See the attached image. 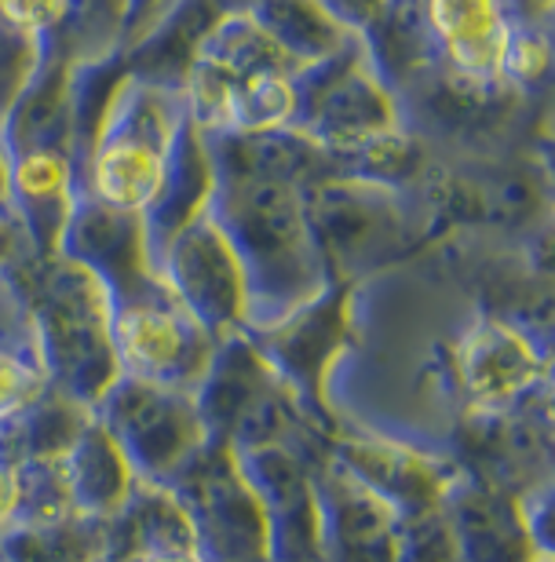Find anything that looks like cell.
I'll return each mask as SVG.
<instances>
[{"label":"cell","instance_id":"obj_24","mask_svg":"<svg viewBox=\"0 0 555 562\" xmlns=\"http://www.w3.org/2000/svg\"><path fill=\"white\" fill-rule=\"evenodd\" d=\"M44 387L48 380H44L30 318L22 311L19 292L0 271V424L44 395Z\"/></svg>","mask_w":555,"mask_h":562},{"label":"cell","instance_id":"obj_13","mask_svg":"<svg viewBox=\"0 0 555 562\" xmlns=\"http://www.w3.org/2000/svg\"><path fill=\"white\" fill-rule=\"evenodd\" d=\"M319 562H399V512L325 449L314 464Z\"/></svg>","mask_w":555,"mask_h":562},{"label":"cell","instance_id":"obj_32","mask_svg":"<svg viewBox=\"0 0 555 562\" xmlns=\"http://www.w3.org/2000/svg\"><path fill=\"white\" fill-rule=\"evenodd\" d=\"M190 4V0H129V15H124V37L121 55H135L151 44L157 33L168 30L176 15Z\"/></svg>","mask_w":555,"mask_h":562},{"label":"cell","instance_id":"obj_22","mask_svg":"<svg viewBox=\"0 0 555 562\" xmlns=\"http://www.w3.org/2000/svg\"><path fill=\"white\" fill-rule=\"evenodd\" d=\"M135 482L140 479L132 464L92 413L66 453V486H70L74 512L81 519L110 522L132 497Z\"/></svg>","mask_w":555,"mask_h":562},{"label":"cell","instance_id":"obj_7","mask_svg":"<svg viewBox=\"0 0 555 562\" xmlns=\"http://www.w3.org/2000/svg\"><path fill=\"white\" fill-rule=\"evenodd\" d=\"M168 490L184 504L201 562H275L264 497L226 442L209 438Z\"/></svg>","mask_w":555,"mask_h":562},{"label":"cell","instance_id":"obj_26","mask_svg":"<svg viewBox=\"0 0 555 562\" xmlns=\"http://www.w3.org/2000/svg\"><path fill=\"white\" fill-rule=\"evenodd\" d=\"M248 8L300 66L330 59L351 37H358V33L340 26L314 0H253Z\"/></svg>","mask_w":555,"mask_h":562},{"label":"cell","instance_id":"obj_34","mask_svg":"<svg viewBox=\"0 0 555 562\" xmlns=\"http://www.w3.org/2000/svg\"><path fill=\"white\" fill-rule=\"evenodd\" d=\"M19 508H22V486H19V457L8 446L4 424H0V537L11 526H19Z\"/></svg>","mask_w":555,"mask_h":562},{"label":"cell","instance_id":"obj_28","mask_svg":"<svg viewBox=\"0 0 555 562\" xmlns=\"http://www.w3.org/2000/svg\"><path fill=\"white\" fill-rule=\"evenodd\" d=\"M399 562H460L443 501L399 515Z\"/></svg>","mask_w":555,"mask_h":562},{"label":"cell","instance_id":"obj_4","mask_svg":"<svg viewBox=\"0 0 555 562\" xmlns=\"http://www.w3.org/2000/svg\"><path fill=\"white\" fill-rule=\"evenodd\" d=\"M195 395L209 438H220L237 453L289 446L308 457H322L330 449L333 427L319 424L303 409L297 391L281 380L248 333H237L220 344Z\"/></svg>","mask_w":555,"mask_h":562},{"label":"cell","instance_id":"obj_15","mask_svg":"<svg viewBox=\"0 0 555 562\" xmlns=\"http://www.w3.org/2000/svg\"><path fill=\"white\" fill-rule=\"evenodd\" d=\"M347 325H351V292L333 285L322 300H314L303 311L289 314L286 322L270 325V329H259V333H248L259 351H264L267 362L281 373V380L297 391L303 409L325 427H333V420L325 417L322 376H325V369H330L333 355L340 351V340H344Z\"/></svg>","mask_w":555,"mask_h":562},{"label":"cell","instance_id":"obj_11","mask_svg":"<svg viewBox=\"0 0 555 562\" xmlns=\"http://www.w3.org/2000/svg\"><path fill=\"white\" fill-rule=\"evenodd\" d=\"M154 267L173 296L220 344L248 333L245 267L209 209L165 241V249L154 256Z\"/></svg>","mask_w":555,"mask_h":562},{"label":"cell","instance_id":"obj_3","mask_svg":"<svg viewBox=\"0 0 555 562\" xmlns=\"http://www.w3.org/2000/svg\"><path fill=\"white\" fill-rule=\"evenodd\" d=\"M187 106L179 81L129 70L110 88L85 136L81 194L118 212L146 216L173 168Z\"/></svg>","mask_w":555,"mask_h":562},{"label":"cell","instance_id":"obj_5","mask_svg":"<svg viewBox=\"0 0 555 562\" xmlns=\"http://www.w3.org/2000/svg\"><path fill=\"white\" fill-rule=\"evenodd\" d=\"M399 128H406V103L384 77L366 37H351L330 59L300 70L292 132L322 146L330 172Z\"/></svg>","mask_w":555,"mask_h":562},{"label":"cell","instance_id":"obj_14","mask_svg":"<svg viewBox=\"0 0 555 562\" xmlns=\"http://www.w3.org/2000/svg\"><path fill=\"white\" fill-rule=\"evenodd\" d=\"M443 508L453 526L460 562H548L552 548L530 526V515L515 493L475 475L457 471L443 493Z\"/></svg>","mask_w":555,"mask_h":562},{"label":"cell","instance_id":"obj_27","mask_svg":"<svg viewBox=\"0 0 555 562\" xmlns=\"http://www.w3.org/2000/svg\"><path fill=\"white\" fill-rule=\"evenodd\" d=\"M124 15H129V0H70V26L55 52L85 70H99L113 55H121Z\"/></svg>","mask_w":555,"mask_h":562},{"label":"cell","instance_id":"obj_35","mask_svg":"<svg viewBox=\"0 0 555 562\" xmlns=\"http://www.w3.org/2000/svg\"><path fill=\"white\" fill-rule=\"evenodd\" d=\"M26 252H30V241H26V234H22L19 220L11 216L8 209H0V271Z\"/></svg>","mask_w":555,"mask_h":562},{"label":"cell","instance_id":"obj_37","mask_svg":"<svg viewBox=\"0 0 555 562\" xmlns=\"http://www.w3.org/2000/svg\"><path fill=\"white\" fill-rule=\"evenodd\" d=\"M388 11H391V15H413L417 0H388Z\"/></svg>","mask_w":555,"mask_h":562},{"label":"cell","instance_id":"obj_31","mask_svg":"<svg viewBox=\"0 0 555 562\" xmlns=\"http://www.w3.org/2000/svg\"><path fill=\"white\" fill-rule=\"evenodd\" d=\"M0 19L55 52V44L70 26V0H0Z\"/></svg>","mask_w":555,"mask_h":562},{"label":"cell","instance_id":"obj_9","mask_svg":"<svg viewBox=\"0 0 555 562\" xmlns=\"http://www.w3.org/2000/svg\"><path fill=\"white\" fill-rule=\"evenodd\" d=\"M92 413L118 442L135 479L157 482V486H173V479L209 442L195 391L118 376Z\"/></svg>","mask_w":555,"mask_h":562},{"label":"cell","instance_id":"obj_30","mask_svg":"<svg viewBox=\"0 0 555 562\" xmlns=\"http://www.w3.org/2000/svg\"><path fill=\"white\" fill-rule=\"evenodd\" d=\"M552 63V44H548V26L545 22L523 19L512 33L504 55V85L512 92H534L537 85H545Z\"/></svg>","mask_w":555,"mask_h":562},{"label":"cell","instance_id":"obj_17","mask_svg":"<svg viewBox=\"0 0 555 562\" xmlns=\"http://www.w3.org/2000/svg\"><path fill=\"white\" fill-rule=\"evenodd\" d=\"M330 453L358 482H366L373 493H380L399 515L439 504L460 471V464H453L443 453H428V449L369 431H333Z\"/></svg>","mask_w":555,"mask_h":562},{"label":"cell","instance_id":"obj_23","mask_svg":"<svg viewBox=\"0 0 555 562\" xmlns=\"http://www.w3.org/2000/svg\"><path fill=\"white\" fill-rule=\"evenodd\" d=\"M212 187H217V176H212V157H209L206 136H201V132L187 121L184 132H179L176 157H173V168H168V176H165L162 194H157V201L146 209V216H143L151 256L162 252L165 241L173 238L184 223H190L209 209Z\"/></svg>","mask_w":555,"mask_h":562},{"label":"cell","instance_id":"obj_8","mask_svg":"<svg viewBox=\"0 0 555 562\" xmlns=\"http://www.w3.org/2000/svg\"><path fill=\"white\" fill-rule=\"evenodd\" d=\"M113 303V355L121 376L176 391H198L220 340L195 322L157 274Z\"/></svg>","mask_w":555,"mask_h":562},{"label":"cell","instance_id":"obj_12","mask_svg":"<svg viewBox=\"0 0 555 562\" xmlns=\"http://www.w3.org/2000/svg\"><path fill=\"white\" fill-rule=\"evenodd\" d=\"M428 63L471 88H508L504 55L526 11L519 0H417Z\"/></svg>","mask_w":555,"mask_h":562},{"label":"cell","instance_id":"obj_10","mask_svg":"<svg viewBox=\"0 0 555 562\" xmlns=\"http://www.w3.org/2000/svg\"><path fill=\"white\" fill-rule=\"evenodd\" d=\"M453 380L468 420H504L548 395V351L526 325L479 311L453 347Z\"/></svg>","mask_w":555,"mask_h":562},{"label":"cell","instance_id":"obj_25","mask_svg":"<svg viewBox=\"0 0 555 562\" xmlns=\"http://www.w3.org/2000/svg\"><path fill=\"white\" fill-rule=\"evenodd\" d=\"M0 562H107V522L74 515L11 526L0 537Z\"/></svg>","mask_w":555,"mask_h":562},{"label":"cell","instance_id":"obj_2","mask_svg":"<svg viewBox=\"0 0 555 562\" xmlns=\"http://www.w3.org/2000/svg\"><path fill=\"white\" fill-rule=\"evenodd\" d=\"M4 278L30 318L48 387L77 406L96 409L121 376L107 285L63 252L19 256L4 267Z\"/></svg>","mask_w":555,"mask_h":562},{"label":"cell","instance_id":"obj_19","mask_svg":"<svg viewBox=\"0 0 555 562\" xmlns=\"http://www.w3.org/2000/svg\"><path fill=\"white\" fill-rule=\"evenodd\" d=\"M59 252L103 281L110 300L157 278L143 216L118 212L88 194H81L70 223H66Z\"/></svg>","mask_w":555,"mask_h":562},{"label":"cell","instance_id":"obj_36","mask_svg":"<svg viewBox=\"0 0 555 562\" xmlns=\"http://www.w3.org/2000/svg\"><path fill=\"white\" fill-rule=\"evenodd\" d=\"M8 165H11L8 146H4V139H0V209L11 212V205H8Z\"/></svg>","mask_w":555,"mask_h":562},{"label":"cell","instance_id":"obj_20","mask_svg":"<svg viewBox=\"0 0 555 562\" xmlns=\"http://www.w3.org/2000/svg\"><path fill=\"white\" fill-rule=\"evenodd\" d=\"M8 157V205L30 252H59L63 231L81 201V157L70 150H19Z\"/></svg>","mask_w":555,"mask_h":562},{"label":"cell","instance_id":"obj_29","mask_svg":"<svg viewBox=\"0 0 555 562\" xmlns=\"http://www.w3.org/2000/svg\"><path fill=\"white\" fill-rule=\"evenodd\" d=\"M48 55H52L48 44L0 19V121H4L11 103L26 92V85L33 77L41 74Z\"/></svg>","mask_w":555,"mask_h":562},{"label":"cell","instance_id":"obj_1","mask_svg":"<svg viewBox=\"0 0 555 562\" xmlns=\"http://www.w3.org/2000/svg\"><path fill=\"white\" fill-rule=\"evenodd\" d=\"M209 212L231 238L248 278V333L270 329L333 289L314 241L303 187L286 179L212 172Z\"/></svg>","mask_w":555,"mask_h":562},{"label":"cell","instance_id":"obj_6","mask_svg":"<svg viewBox=\"0 0 555 562\" xmlns=\"http://www.w3.org/2000/svg\"><path fill=\"white\" fill-rule=\"evenodd\" d=\"M303 205L333 285L366 274L413 241L417 209L410 187L325 176L303 187Z\"/></svg>","mask_w":555,"mask_h":562},{"label":"cell","instance_id":"obj_33","mask_svg":"<svg viewBox=\"0 0 555 562\" xmlns=\"http://www.w3.org/2000/svg\"><path fill=\"white\" fill-rule=\"evenodd\" d=\"M314 4L330 11L340 26L358 33V37H369L380 26V19L388 15V0H314Z\"/></svg>","mask_w":555,"mask_h":562},{"label":"cell","instance_id":"obj_21","mask_svg":"<svg viewBox=\"0 0 555 562\" xmlns=\"http://www.w3.org/2000/svg\"><path fill=\"white\" fill-rule=\"evenodd\" d=\"M107 562H201L195 530L173 490L135 482L124 508L107 522Z\"/></svg>","mask_w":555,"mask_h":562},{"label":"cell","instance_id":"obj_16","mask_svg":"<svg viewBox=\"0 0 555 562\" xmlns=\"http://www.w3.org/2000/svg\"><path fill=\"white\" fill-rule=\"evenodd\" d=\"M322 457H308L289 446H264V449H245V453H237L245 475L253 479L256 493L264 497L275 562H319L314 464H319Z\"/></svg>","mask_w":555,"mask_h":562},{"label":"cell","instance_id":"obj_18","mask_svg":"<svg viewBox=\"0 0 555 562\" xmlns=\"http://www.w3.org/2000/svg\"><path fill=\"white\" fill-rule=\"evenodd\" d=\"M85 66L52 52L41 74L26 85L0 121L8 154L70 150L85 157Z\"/></svg>","mask_w":555,"mask_h":562}]
</instances>
